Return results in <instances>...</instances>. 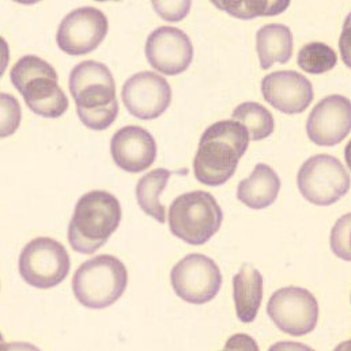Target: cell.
Returning <instances> with one entry per match:
<instances>
[{
	"mask_svg": "<svg viewBox=\"0 0 351 351\" xmlns=\"http://www.w3.org/2000/svg\"><path fill=\"white\" fill-rule=\"evenodd\" d=\"M191 5V1H153V8L161 18L169 22H177L186 16Z\"/></svg>",
	"mask_w": 351,
	"mask_h": 351,
	"instance_id": "484cf974",
	"label": "cell"
},
{
	"mask_svg": "<svg viewBox=\"0 0 351 351\" xmlns=\"http://www.w3.org/2000/svg\"><path fill=\"white\" fill-rule=\"evenodd\" d=\"M145 52L150 66L165 75L182 74L193 60L191 38L175 26H161L152 32Z\"/></svg>",
	"mask_w": 351,
	"mask_h": 351,
	"instance_id": "4fadbf2b",
	"label": "cell"
},
{
	"mask_svg": "<svg viewBox=\"0 0 351 351\" xmlns=\"http://www.w3.org/2000/svg\"><path fill=\"white\" fill-rule=\"evenodd\" d=\"M233 120L243 124L252 141L268 138L275 130V121L271 112L259 102H243L236 106Z\"/></svg>",
	"mask_w": 351,
	"mask_h": 351,
	"instance_id": "44dd1931",
	"label": "cell"
},
{
	"mask_svg": "<svg viewBox=\"0 0 351 351\" xmlns=\"http://www.w3.org/2000/svg\"><path fill=\"white\" fill-rule=\"evenodd\" d=\"M331 248L343 261H350V214L342 217L332 229Z\"/></svg>",
	"mask_w": 351,
	"mask_h": 351,
	"instance_id": "d4e9b609",
	"label": "cell"
},
{
	"mask_svg": "<svg viewBox=\"0 0 351 351\" xmlns=\"http://www.w3.org/2000/svg\"><path fill=\"white\" fill-rule=\"evenodd\" d=\"M280 191V178L265 164H258L248 178L237 186V197L252 210H263L271 206Z\"/></svg>",
	"mask_w": 351,
	"mask_h": 351,
	"instance_id": "ac0fdd59",
	"label": "cell"
},
{
	"mask_svg": "<svg viewBox=\"0 0 351 351\" xmlns=\"http://www.w3.org/2000/svg\"><path fill=\"white\" fill-rule=\"evenodd\" d=\"M121 99L132 116L141 120H154L169 108L172 88L164 77L153 71H142L125 81Z\"/></svg>",
	"mask_w": 351,
	"mask_h": 351,
	"instance_id": "7c38bea8",
	"label": "cell"
},
{
	"mask_svg": "<svg viewBox=\"0 0 351 351\" xmlns=\"http://www.w3.org/2000/svg\"><path fill=\"white\" fill-rule=\"evenodd\" d=\"M10 78L36 114L56 119L67 112L69 98L59 86L58 73L44 59L34 55L21 58L11 69Z\"/></svg>",
	"mask_w": 351,
	"mask_h": 351,
	"instance_id": "277c9868",
	"label": "cell"
},
{
	"mask_svg": "<svg viewBox=\"0 0 351 351\" xmlns=\"http://www.w3.org/2000/svg\"><path fill=\"white\" fill-rule=\"evenodd\" d=\"M297 63L305 73L319 75L331 71L337 66L338 55L327 44L313 41L300 49Z\"/></svg>",
	"mask_w": 351,
	"mask_h": 351,
	"instance_id": "7402d4cb",
	"label": "cell"
},
{
	"mask_svg": "<svg viewBox=\"0 0 351 351\" xmlns=\"http://www.w3.org/2000/svg\"><path fill=\"white\" fill-rule=\"evenodd\" d=\"M168 221L177 239L189 245H203L221 229L223 213L211 193L192 191L176 197Z\"/></svg>",
	"mask_w": 351,
	"mask_h": 351,
	"instance_id": "8992f818",
	"label": "cell"
},
{
	"mask_svg": "<svg viewBox=\"0 0 351 351\" xmlns=\"http://www.w3.org/2000/svg\"><path fill=\"white\" fill-rule=\"evenodd\" d=\"M301 195L316 206H331L350 189V176L343 164L328 154L313 156L298 171Z\"/></svg>",
	"mask_w": 351,
	"mask_h": 351,
	"instance_id": "52a82bcc",
	"label": "cell"
},
{
	"mask_svg": "<svg viewBox=\"0 0 351 351\" xmlns=\"http://www.w3.org/2000/svg\"><path fill=\"white\" fill-rule=\"evenodd\" d=\"M213 4L219 10H223L232 16L240 19H252L256 16H272L283 12L290 1H228V0H213Z\"/></svg>",
	"mask_w": 351,
	"mask_h": 351,
	"instance_id": "603a6c76",
	"label": "cell"
},
{
	"mask_svg": "<svg viewBox=\"0 0 351 351\" xmlns=\"http://www.w3.org/2000/svg\"><path fill=\"white\" fill-rule=\"evenodd\" d=\"M71 268L70 255L63 244L49 237H37L19 255V274L23 280L37 289L60 285Z\"/></svg>",
	"mask_w": 351,
	"mask_h": 351,
	"instance_id": "ba28073f",
	"label": "cell"
},
{
	"mask_svg": "<svg viewBox=\"0 0 351 351\" xmlns=\"http://www.w3.org/2000/svg\"><path fill=\"white\" fill-rule=\"evenodd\" d=\"M256 51L263 70H268L275 63H287L293 56L290 27L282 23L264 25L256 33Z\"/></svg>",
	"mask_w": 351,
	"mask_h": 351,
	"instance_id": "d6986e66",
	"label": "cell"
},
{
	"mask_svg": "<svg viewBox=\"0 0 351 351\" xmlns=\"http://www.w3.org/2000/svg\"><path fill=\"white\" fill-rule=\"evenodd\" d=\"M241 339L243 341H240V335H234L232 339H229L225 349L226 350H229V349H247V350L254 349V350H259L258 345L255 343V341L251 337L241 335Z\"/></svg>",
	"mask_w": 351,
	"mask_h": 351,
	"instance_id": "4316f807",
	"label": "cell"
},
{
	"mask_svg": "<svg viewBox=\"0 0 351 351\" xmlns=\"http://www.w3.org/2000/svg\"><path fill=\"white\" fill-rule=\"evenodd\" d=\"M1 138H7L16 131L21 123V106L16 98L3 93L1 97Z\"/></svg>",
	"mask_w": 351,
	"mask_h": 351,
	"instance_id": "cb8c5ba5",
	"label": "cell"
},
{
	"mask_svg": "<svg viewBox=\"0 0 351 351\" xmlns=\"http://www.w3.org/2000/svg\"><path fill=\"white\" fill-rule=\"evenodd\" d=\"M263 275L251 264H244L233 278V300L237 317L252 323L263 301Z\"/></svg>",
	"mask_w": 351,
	"mask_h": 351,
	"instance_id": "e0dca14e",
	"label": "cell"
},
{
	"mask_svg": "<svg viewBox=\"0 0 351 351\" xmlns=\"http://www.w3.org/2000/svg\"><path fill=\"white\" fill-rule=\"evenodd\" d=\"M267 313L282 332L291 337H304L317 326L319 302L304 287H282L268 300Z\"/></svg>",
	"mask_w": 351,
	"mask_h": 351,
	"instance_id": "9c48e42d",
	"label": "cell"
},
{
	"mask_svg": "<svg viewBox=\"0 0 351 351\" xmlns=\"http://www.w3.org/2000/svg\"><path fill=\"white\" fill-rule=\"evenodd\" d=\"M121 206L106 191H90L80 197L69 225V243L82 255H91L106 244L121 222Z\"/></svg>",
	"mask_w": 351,
	"mask_h": 351,
	"instance_id": "3957f363",
	"label": "cell"
},
{
	"mask_svg": "<svg viewBox=\"0 0 351 351\" xmlns=\"http://www.w3.org/2000/svg\"><path fill=\"white\" fill-rule=\"evenodd\" d=\"M171 283L185 302L203 305L215 298L222 286V274L213 259L200 254H191L176 264L171 272Z\"/></svg>",
	"mask_w": 351,
	"mask_h": 351,
	"instance_id": "30bf717a",
	"label": "cell"
},
{
	"mask_svg": "<svg viewBox=\"0 0 351 351\" xmlns=\"http://www.w3.org/2000/svg\"><path fill=\"white\" fill-rule=\"evenodd\" d=\"M110 154L114 164L123 171L141 173L154 164L157 143L147 130L138 125H127L113 135Z\"/></svg>",
	"mask_w": 351,
	"mask_h": 351,
	"instance_id": "2e32d148",
	"label": "cell"
},
{
	"mask_svg": "<svg viewBox=\"0 0 351 351\" xmlns=\"http://www.w3.org/2000/svg\"><path fill=\"white\" fill-rule=\"evenodd\" d=\"M248 146L250 134L239 121L221 120L211 124L199 142L193 160L195 177L208 186L223 185L236 173Z\"/></svg>",
	"mask_w": 351,
	"mask_h": 351,
	"instance_id": "6da1fadb",
	"label": "cell"
},
{
	"mask_svg": "<svg viewBox=\"0 0 351 351\" xmlns=\"http://www.w3.org/2000/svg\"><path fill=\"white\" fill-rule=\"evenodd\" d=\"M128 271L112 255H99L82 264L73 278L75 298L88 309L113 305L125 291Z\"/></svg>",
	"mask_w": 351,
	"mask_h": 351,
	"instance_id": "5b68a950",
	"label": "cell"
},
{
	"mask_svg": "<svg viewBox=\"0 0 351 351\" xmlns=\"http://www.w3.org/2000/svg\"><path fill=\"white\" fill-rule=\"evenodd\" d=\"M171 171L158 168L139 178L136 184V200L139 207L160 223H165V207L160 202L161 192L167 188L171 176Z\"/></svg>",
	"mask_w": 351,
	"mask_h": 351,
	"instance_id": "ffe728a7",
	"label": "cell"
},
{
	"mask_svg": "<svg viewBox=\"0 0 351 351\" xmlns=\"http://www.w3.org/2000/svg\"><path fill=\"white\" fill-rule=\"evenodd\" d=\"M263 98L276 110L286 114L302 113L313 101L311 81L297 71H275L262 81Z\"/></svg>",
	"mask_w": 351,
	"mask_h": 351,
	"instance_id": "9a60e30c",
	"label": "cell"
},
{
	"mask_svg": "<svg viewBox=\"0 0 351 351\" xmlns=\"http://www.w3.org/2000/svg\"><path fill=\"white\" fill-rule=\"evenodd\" d=\"M70 91L81 121L93 131L110 127L119 114L116 82L110 70L99 62L86 60L70 74Z\"/></svg>",
	"mask_w": 351,
	"mask_h": 351,
	"instance_id": "7a4b0ae2",
	"label": "cell"
},
{
	"mask_svg": "<svg viewBox=\"0 0 351 351\" xmlns=\"http://www.w3.org/2000/svg\"><path fill=\"white\" fill-rule=\"evenodd\" d=\"M108 18L95 7H80L60 22L56 41L70 56H82L95 51L108 34Z\"/></svg>",
	"mask_w": 351,
	"mask_h": 351,
	"instance_id": "8fae6325",
	"label": "cell"
},
{
	"mask_svg": "<svg viewBox=\"0 0 351 351\" xmlns=\"http://www.w3.org/2000/svg\"><path fill=\"white\" fill-rule=\"evenodd\" d=\"M350 131V99L339 94L323 98L306 121L308 136L317 146H335L348 138Z\"/></svg>",
	"mask_w": 351,
	"mask_h": 351,
	"instance_id": "5bb4252c",
	"label": "cell"
}]
</instances>
